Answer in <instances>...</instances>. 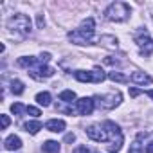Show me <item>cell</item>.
Instances as JSON below:
<instances>
[{
  "instance_id": "1",
  "label": "cell",
  "mask_w": 153,
  "mask_h": 153,
  "mask_svg": "<svg viewBox=\"0 0 153 153\" xmlns=\"http://www.w3.org/2000/svg\"><path fill=\"white\" fill-rule=\"evenodd\" d=\"M103 128L106 130V135H108V151L110 153H117L123 146V133H121V128L112 123V121H106L103 124Z\"/></svg>"
},
{
  "instance_id": "2",
  "label": "cell",
  "mask_w": 153,
  "mask_h": 153,
  "mask_svg": "<svg viewBox=\"0 0 153 153\" xmlns=\"http://www.w3.org/2000/svg\"><path fill=\"white\" fill-rule=\"evenodd\" d=\"M105 16L112 22H124L130 16V6L124 2H114L105 9Z\"/></svg>"
},
{
  "instance_id": "3",
  "label": "cell",
  "mask_w": 153,
  "mask_h": 153,
  "mask_svg": "<svg viewBox=\"0 0 153 153\" xmlns=\"http://www.w3.org/2000/svg\"><path fill=\"white\" fill-rule=\"evenodd\" d=\"M7 27H9L13 33H18L20 38H24V36L29 34V31H31V18H29L27 15H22V13L13 15V16L9 18V22H7Z\"/></svg>"
},
{
  "instance_id": "4",
  "label": "cell",
  "mask_w": 153,
  "mask_h": 153,
  "mask_svg": "<svg viewBox=\"0 0 153 153\" xmlns=\"http://www.w3.org/2000/svg\"><path fill=\"white\" fill-rule=\"evenodd\" d=\"M74 78L78 79V81H83V83H101L105 81V72L96 67L92 72H87V70H78V72H74Z\"/></svg>"
},
{
  "instance_id": "5",
  "label": "cell",
  "mask_w": 153,
  "mask_h": 153,
  "mask_svg": "<svg viewBox=\"0 0 153 153\" xmlns=\"http://www.w3.org/2000/svg\"><path fill=\"white\" fill-rule=\"evenodd\" d=\"M135 42H137V45L140 47V54L149 56V54L153 52V40L148 36V33H139V34L135 36Z\"/></svg>"
},
{
  "instance_id": "6",
  "label": "cell",
  "mask_w": 153,
  "mask_h": 153,
  "mask_svg": "<svg viewBox=\"0 0 153 153\" xmlns=\"http://www.w3.org/2000/svg\"><path fill=\"white\" fill-rule=\"evenodd\" d=\"M68 40H70L72 43H78V45H88V43H92L94 36H92V34L83 33L81 29H78V31L68 33Z\"/></svg>"
},
{
  "instance_id": "7",
  "label": "cell",
  "mask_w": 153,
  "mask_h": 153,
  "mask_svg": "<svg viewBox=\"0 0 153 153\" xmlns=\"http://www.w3.org/2000/svg\"><path fill=\"white\" fill-rule=\"evenodd\" d=\"M27 74H31L33 78H36V79H45V78H51V76H54V70H52L51 67H47V65L40 63L38 67L31 68Z\"/></svg>"
},
{
  "instance_id": "8",
  "label": "cell",
  "mask_w": 153,
  "mask_h": 153,
  "mask_svg": "<svg viewBox=\"0 0 153 153\" xmlns=\"http://www.w3.org/2000/svg\"><path fill=\"white\" fill-rule=\"evenodd\" d=\"M97 99H99V106L110 110V108H114V106L119 105V101H121V94H119V92H112V94L103 96V97H97Z\"/></svg>"
},
{
  "instance_id": "9",
  "label": "cell",
  "mask_w": 153,
  "mask_h": 153,
  "mask_svg": "<svg viewBox=\"0 0 153 153\" xmlns=\"http://www.w3.org/2000/svg\"><path fill=\"white\" fill-rule=\"evenodd\" d=\"M87 135L96 140V142H106L108 140V135H106V130L103 126H90L87 128Z\"/></svg>"
},
{
  "instance_id": "10",
  "label": "cell",
  "mask_w": 153,
  "mask_h": 153,
  "mask_svg": "<svg viewBox=\"0 0 153 153\" xmlns=\"http://www.w3.org/2000/svg\"><path fill=\"white\" fill-rule=\"evenodd\" d=\"M76 110L81 115H90L94 112V101L90 97H81L79 101H76Z\"/></svg>"
},
{
  "instance_id": "11",
  "label": "cell",
  "mask_w": 153,
  "mask_h": 153,
  "mask_svg": "<svg viewBox=\"0 0 153 153\" xmlns=\"http://www.w3.org/2000/svg\"><path fill=\"white\" fill-rule=\"evenodd\" d=\"M45 128H47L49 131L59 133V131H63V130H65V121H61V119H51V121L45 124Z\"/></svg>"
},
{
  "instance_id": "12",
  "label": "cell",
  "mask_w": 153,
  "mask_h": 153,
  "mask_svg": "<svg viewBox=\"0 0 153 153\" xmlns=\"http://www.w3.org/2000/svg\"><path fill=\"white\" fill-rule=\"evenodd\" d=\"M4 148L6 149H20L22 148V140H20V137H16V135H9L6 140H4Z\"/></svg>"
},
{
  "instance_id": "13",
  "label": "cell",
  "mask_w": 153,
  "mask_h": 153,
  "mask_svg": "<svg viewBox=\"0 0 153 153\" xmlns=\"http://www.w3.org/2000/svg\"><path fill=\"white\" fill-rule=\"evenodd\" d=\"M131 81L133 83H139V85H149L153 79L149 78L146 72H133L131 74Z\"/></svg>"
},
{
  "instance_id": "14",
  "label": "cell",
  "mask_w": 153,
  "mask_h": 153,
  "mask_svg": "<svg viewBox=\"0 0 153 153\" xmlns=\"http://www.w3.org/2000/svg\"><path fill=\"white\" fill-rule=\"evenodd\" d=\"M99 43L106 49H117V38L115 36H110V34H105L99 38Z\"/></svg>"
},
{
  "instance_id": "15",
  "label": "cell",
  "mask_w": 153,
  "mask_h": 153,
  "mask_svg": "<svg viewBox=\"0 0 153 153\" xmlns=\"http://www.w3.org/2000/svg\"><path fill=\"white\" fill-rule=\"evenodd\" d=\"M25 131L27 133H31V135H36L40 130H42V123L40 121H29V123H25Z\"/></svg>"
},
{
  "instance_id": "16",
  "label": "cell",
  "mask_w": 153,
  "mask_h": 153,
  "mask_svg": "<svg viewBox=\"0 0 153 153\" xmlns=\"http://www.w3.org/2000/svg\"><path fill=\"white\" fill-rule=\"evenodd\" d=\"M94 27H96V22H94V18H87V20H83V24H81V31L83 33H87V34H92L94 36Z\"/></svg>"
},
{
  "instance_id": "17",
  "label": "cell",
  "mask_w": 153,
  "mask_h": 153,
  "mask_svg": "<svg viewBox=\"0 0 153 153\" xmlns=\"http://www.w3.org/2000/svg\"><path fill=\"white\" fill-rule=\"evenodd\" d=\"M42 148L45 153H59V144L56 140H47V142H43Z\"/></svg>"
},
{
  "instance_id": "18",
  "label": "cell",
  "mask_w": 153,
  "mask_h": 153,
  "mask_svg": "<svg viewBox=\"0 0 153 153\" xmlns=\"http://www.w3.org/2000/svg\"><path fill=\"white\" fill-rule=\"evenodd\" d=\"M36 103L42 105V106H49L51 105V94L49 92H40L36 96Z\"/></svg>"
},
{
  "instance_id": "19",
  "label": "cell",
  "mask_w": 153,
  "mask_h": 153,
  "mask_svg": "<svg viewBox=\"0 0 153 153\" xmlns=\"http://www.w3.org/2000/svg\"><path fill=\"white\" fill-rule=\"evenodd\" d=\"M11 92L16 94V96H22L24 94V83L20 79H13L11 81Z\"/></svg>"
},
{
  "instance_id": "20",
  "label": "cell",
  "mask_w": 153,
  "mask_h": 153,
  "mask_svg": "<svg viewBox=\"0 0 153 153\" xmlns=\"http://www.w3.org/2000/svg\"><path fill=\"white\" fill-rule=\"evenodd\" d=\"M18 65H20V67H25V68H31V67L36 65V58H33V56H29V58H20V59H18Z\"/></svg>"
},
{
  "instance_id": "21",
  "label": "cell",
  "mask_w": 153,
  "mask_h": 153,
  "mask_svg": "<svg viewBox=\"0 0 153 153\" xmlns=\"http://www.w3.org/2000/svg\"><path fill=\"white\" fill-rule=\"evenodd\" d=\"M59 99L65 101V103H72V101L76 99V94H74L72 90H63V92L59 94Z\"/></svg>"
},
{
  "instance_id": "22",
  "label": "cell",
  "mask_w": 153,
  "mask_h": 153,
  "mask_svg": "<svg viewBox=\"0 0 153 153\" xmlns=\"http://www.w3.org/2000/svg\"><path fill=\"white\" fill-rule=\"evenodd\" d=\"M108 78H110L112 81H119V83H126V81H128V78H126V76H123L121 72H115V70L108 74Z\"/></svg>"
},
{
  "instance_id": "23",
  "label": "cell",
  "mask_w": 153,
  "mask_h": 153,
  "mask_svg": "<svg viewBox=\"0 0 153 153\" xmlns=\"http://www.w3.org/2000/svg\"><path fill=\"white\" fill-rule=\"evenodd\" d=\"M11 112H13L15 115H20L22 112H27V108H25V106H24L22 103H15V105L11 106Z\"/></svg>"
},
{
  "instance_id": "24",
  "label": "cell",
  "mask_w": 153,
  "mask_h": 153,
  "mask_svg": "<svg viewBox=\"0 0 153 153\" xmlns=\"http://www.w3.org/2000/svg\"><path fill=\"white\" fill-rule=\"evenodd\" d=\"M128 153H142V146H140V142L135 140V142L130 146V151H128Z\"/></svg>"
},
{
  "instance_id": "25",
  "label": "cell",
  "mask_w": 153,
  "mask_h": 153,
  "mask_svg": "<svg viewBox=\"0 0 153 153\" xmlns=\"http://www.w3.org/2000/svg\"><path fill=\"white\" fill-rule=\"evenodd\" d=\"M0 121H2V130H6V128L9 126V123H11L7 115H0Z\"/></svg>"
},
{
  "instance_id": "26",
  "label": "cell",
  "mask_w": 153,
  "mask_h": 153,
  "mask_svg": "<svg viewBox=\"0 0 153 153\" xmlns=\"http://www.w3.org/2000/svg\"><path fill=\"white\" fill-rule=\"evenodd\" d=\"M27 114H31V115L38 117V115H40V110H38V108H34V106H27Z\"/></svg>"
},
{
  "instance_id": "27",
  "label": "cell",
  "mask_w": 153,
  "mask_h": 153,
  "mask_svg": "<svg viewBox=\"0 0 153 153\" xmlns=\"http://www.w3.org/2000/svg\"><path fill=\"white\" fill-rule=\"evenodd\" d=\"M74 153H90V151L87 149V146H79V148H78V149H76Z\"/></svg>"
},
{
  "instance_id": "28",
  "label": "cell",
  "mask_w": 153,
  "mask_h": 153,
  "mask_svg": "<svg viewBox=\"0 0 153 153\" xmlns=\"http://www.w3.org/2000/svg\"><path fill=\"white\" fill-rule=\"evenodd\" d=\"M43 25H45V20H43V16L40 15V16H38V27H40V29H43Z\"/></svg>"
},
{
  "instance_id": "29",
  "label": "cell",
  "mask_w": 153,
  "mask_h": 153,
  "mask_svg": "<svg viewBox=\"0 0 153 153\" xmlns=\"http://www.w3.org/2000/svg\"><path fill=\"white\" fill-rule=\"evenodd\" d=\"M74 139H76V137H74V133H68V135L65 137V142H72Z\"/></svg>"
},
{
  "instance_id": "30",
  "label": "cell",
  "mask_w": 153,
  "mask_h": 153,
  "mask_svg": "<svg viewBox=\"0 0 153 153\" xmlns=\"http://www.w3.org/2000/svg\"><path fill=\"white\" fill-rule=\"evenodd\" d=\"M146 153H153V140L146 146Z\"/></svg>"
},
{
  "instance_id": "31",
  "label": "cell",
  "mask_w": 153,
  "mask_h": 153,
  "mask_svg": "<svg viewBox=\"0 0 153 153\" xmlns=\"http://www.w3.org/2000/svg\"><path fill=\"white\" fill-rule=\"evenodd\" d=\"M146 96H149V97L153 99V90H146Z\"/></svg>"
}]
</instances>
